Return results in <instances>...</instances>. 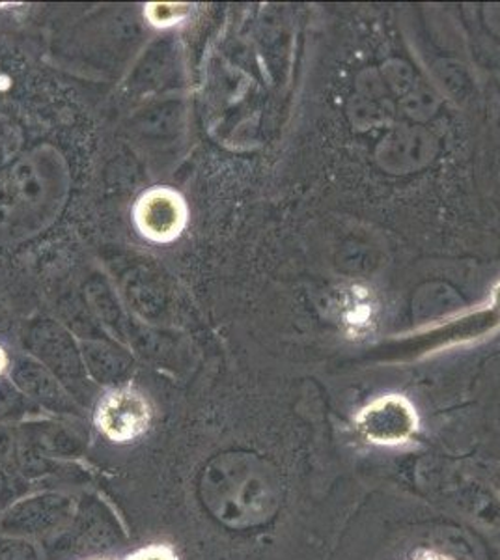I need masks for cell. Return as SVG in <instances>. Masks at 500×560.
Here are the masks:
<instances>
[{"label": "cell", "mask_w": 500, "mask_h": 560, "mask_svg": "<svg viewBox=\"0 0 500 560\" xmlns=\"http://www.w3.org/2000/svg\"><path fill=\"white\" fill-rule=\"evenodd\" d=\"M127 535L120 520L102 497H77L75 516L70 525L49 540L39 541L47 560H68L121 548Z\"/></svg>", "instance_id": "cell-1"}, {"label": "cell", "mask_w": 500, "mask_h": 560, "mask_svg": "<svg viewBox=\"0 0 500 560\" xmlns=\"http://www.w3.org/2000/svg\"><path fill=\"white\" fill-rule=\"evenodd\" d=\"M152 422V408L135 388H116L103 396L95 411V424L108 440L129 443L144 435Z\"/></svg>", "instance_id": "cell-3"}, {"label": "cell", "mask_w": 500, "mask_h": 560, "mask_svg": "<svg viewBox=\"0 0 500 560\" xmlns=\"http://www.w3.org/2000/svg\"><path fill=\"white\" fill-rule=\"evenodd\" d=\"M7 366H8L7 351H4V350H2V348H0V376H2V372H4V370H7Z\"/></svg>", "instance_id": "cell-12"}, {"label": "cell", "mask_w": 500, "mask_h": 560, "mask_svg": "<svg viewBox=\"0 0 500 560\" xmlns=\"http://www.w3.org/2000/svg\"><path fill=\"white\" fill-rule=\"evenodd\" d=\"M189 13V7L185 4H150L147 8V18L155 26L174 25L176 21L184 20Z\"/></svg>", "instance_id": "cell-8"}, {"label": "cell", "mask_w": 500, "mask_h": 560, "mask_svg": "<svg viewBox=\"0 0 500 560\" xmlns=\"http://www.w3.org/2000/svg\"><path fill=\"white\" fill-rule=\"evenodd\" d=\"M135 223L140 234L152 242H174L187 224V205L176 191L155 187L139 198L135 206Z\"/></svg>", "instance_id": "cell-5"}, {"label": "cell", "mask_w": 500, "mask_h": 560, "mask_svg": "<svg viewBox=\"0 0 500 560\" xmlns=\"http://www.w3.org/2000/svg\"><path fill=\"white\" fill-rule=\"evenodd\" d=\"M357 428L370 443L399 445L417 432V411L402 396H381L362 409L357 417Z\"/></svg>", "instance_id": "cell-4"}, {"label": "cell", "mask_w": 500, "mask_h": 560, "mask_svg": "<svg viewBox=\"0 0 500 560\" xmlns=\"http://www.w3.org/2000/svg\"><path fill=\"white\" fill-rule=\"evenodd\" d=\"M491 306L497 308L500 313V284L493 290V298H491Z\"/></svg>", "instance_id": "cell-11"}, {"label": "cell", "mask_w": 500, "mask_h": 560, "mask_svg": "<svg viewBox=\"0 0 500 560\" xmlns=\"http://www.w3.org/2000/svg\"><path fill=\"white\" fill-rule=\"evenodd\" d=\"M0 560H47L39 541L0 533Z\"/></svg>", "instance_id": "cell-6"}, {"label": "cell", "mask_w": 500, "mask_h": 560, "mask_svg": "<svg viewBox=\"0 0 500 560\" xmlns=\"http://www.w3.org/2000/svg\"><path fill=\"white\" fill-rule=\"evenodd\" d=\"M28 491H31V485L26 482L25 478L0 467V514L8 506H12L20 497L26 495Z\"/></svg>", "instance_id": "cell-7"}, {"label": "cell", "mask_w": 500, "mask_h": 560, "mask_svg": "<svg viewBox=\"0 0 500 560\" xmlns=\"http://www.w3.org/2000/svg\"><path fill=\"white\" fill-rule=\"evenodd\" d=\"M411 560H454L449 555L435 553V551H420Z\"/></svg>", "instance_id": "cell-10"}, {"label": "cell", "mask_w": 500, "mask_h": 560, "mask_svg": "<svg viewBox=\"0 0 500 560\" xmlns=\"http://www.w3.org/2000/svg\"><path fill=\"white\" fill-rule=\"evenodd\" d=\"M77 497L70 491H28L0 514V533L45 541L70 525L75 516Z\"/></svg>", "instance_id": "cell-2"}, {"label": "cell", "mask_w": 500, "mask_h": 560, "mask_svg": "<svg viewBox=\"0 0 500 560\" xmlns=\"http://www.w3.org/2000/svg\"><path fill=\"white\" fill-rule=\"evenodd\" d=\"M127 560H176V555L168 548H148L140 549Z\"/></svg>", "instance_id": "cell-9"}]
</instances>
